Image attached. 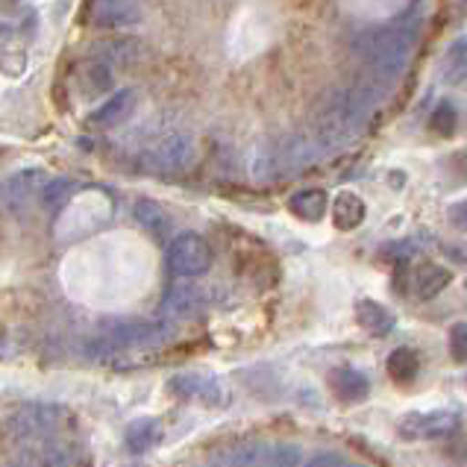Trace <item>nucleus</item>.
<instances>
[{
  "mask_svg": "<svg viewBox=\"0 0 467 467\" xmlns=\"http://www.w3.org/2000/svg\"><path fill=\"white\" fill-rule=\"evenodd\" d=\"M68 418L71 411L59 403H26L4 420V435L12 444H42L57 435Z\"/></svg>",
  "mask_w": 467,
  "mask_h": 467,
  "instance_id": "f257e3e1",
  "label": "nucleus"
},
{
  "mask_svg": "<svg viewBox=\"0 0 467 467\" xmlns=\"http://www.w3.org/2000/svg\"><path fill=\"white\" fill-rule=\"evenodd\" d=\"M171 336L165 324H153V320H118V324L106 327L103 338L88 347V356H106L124 347H153L162 344Z\"/></svg>",
  "mask_w": 467,
  "mask_h": 467,
  "instance_id": "f03ea898",
  "label": "nucleus"
},
{
  "mask_svg": "<svg viewBox=\"0 0 467 467\" xmlns=\"http://www.w3.org/2000/svg\"><path fill=\"white\" fill-rule=\"evenodd\" d=\"M411 38L403 30H373L356 38V53L379 68H400L409 59Z\"/></svg>",
  "mask_w": 467,
  "mask_h": 467,
  "instance_id": "7ed1b4c3",
  "label": "nucleus"
},
{
  "mask_svg": "<svg viewBox=\"0 0 467 467\" xmlns=\"http://www.w3.org/2000/svg\"><path fill=\"white\" fill-rule=\"evenodd\" d=\"M165 262L171 274L177 276H200L212 268V247L203 235L180 233L171 238V244L165 250Z\"/></svg>",
  "mask_w": 467,
  "mask_h": 467,
  "instance_id": "20e7f679",
  "label": "nucleus"
},
{
  "mask_svg": "<svg viewBox=\"0 0 467 467\" xmlns=\"http://www.w3.org/2000/svg\"><path fill=\"white\" fill-rule=\"evenodd\" d=\"M303 450L297 444H242L226 456V467H300Z\"/></svg>",
  "mask_w": 467,
  "mask_h": 467,
  "instance_id": "39448f33",
  "label": "nucleus"
},
{
  "mask_svg": "<svg viewBox=\"0 0 467 467\" xmlns=\"http://www.w3.org/2000/svg\"><path fill=\"white\" fill-rule=\"evenodd\" d=\"M194 159V141L185 132H173V136L162 139L156 148L141 153V168L153 173H177Z\"/></svg>",
  "mask_w": 467,
  "mask_h": 467,
  "instance_id": "423d86ee",
  "label": "nucleus"
},
{
  "mask_svg": "<svg viewBox=\"0 0 467 467\" xmlns=\"http://www.w3.org/2000/svg\"><path fill=\"white\" fill-rule=\"evenodd\" d=\"M459 430L456 411H411L400 420V435L409 441H441Z\"/></svg>",
  "mask_w": 467,
  "mask_h": 467,
  "instance_id": "0eeeda50",
  "label": "nucleus"
},
{
  "mask_svg": "<svg viewBox=\"0 0 467 467\" xmlns=\"http://www.w3.org/2000/svg\"><path fill=\"white\" fill-rule=\"evenodd\" d=\"M45 182H47V173L42 168H21L16 173H9L4 182V203L16 212H24L38 194H42Z\"/></svg>",
  "mask_w": 467,
  "mask_h": 467,
  "instance_id": "6e6552de",
  "label": "nucleus"
},
{
  "mask_svg": "<svg viewBox=\"0 0 467 467\" xmlns=\"http://www.w3.org/2000/svg\"><path fill=\"white\" fill-rule=\"evenodd\" d=\"M136 103H139L136 91H132V88H118V91H112V95L98 106L95 112L88 115L86 124L91 130H115V127H121L132 112H136Z\"/></svg>",
  "mask_w": 467,
  "mask_h": 467,
  "instance_id": "1a4fd4ad",
  "label": "nucleus"
},
{
  "mask_svg": "<svg viewBox=\"0 0 467 467\" xmlns=\"http://www.w3.org/2000/svg\"><path fill=\"white\" fill-rule=\"evenodd\" d=\"M141 21L139 0H95L91 4V24L100 30H124Z\"/></svg>",
  "mask_w": 467,
  "mask_h": 467,
  "instance_id": "9d476101",
  "label": "nucleus"
},
{
  "mask_svg": "<svg viewBox=\"0 0 467 467\" xmlns=\"http://www.w3.org/2000/svg\"><path fill=\"white\" fill-rule=\"evenodd\" d=\"M168 391L177 394L182 400H203V403H223V389L215 377H200V373H177L171 382H168Z\"/></svg>",
  "mask_w": 467,
  "mask_h": 467,
  "instance_id": "9b49d317",
  "label": "nucleus"
},
{
  "mask_svg": "<svg viewBox=\"0 0 467 467\" xmlns=\"http://www.w3.org/2000/svg\"><path fill=\"white\" fill-rule=\"evenodd\" d=\"M162 309L171 317H192L203 309V291L194 288L192 283H177L168 288V295L162 300Z\"/></svg>",
  "mask_w": 467,
  "mask_h": 467,
  "instance_id": "f8f14e48",
  "label": "nucleus"
},
{
  "mask_svg": "<svg viewBox=\"0 0 467 467\" xmlns=\"http://www.w3.org/2000/svg\"><path fill=\"white\" fill-rule=\"evenodd\" d=\"M365 215H368V206L356 192H338L332 197V223H336L338 230L344 233L356 230V226L365 221Z\"/></svg>",
  "mask_w": 467,
  "mask_h": 467,
  "instance_id": "ddd939ff",
  "label": "nucleus"
},
{
  "mask_svg": "<svg viewBox=\"0 0 467 467\" xmlns=\"http://www.w3.org/2000/svg\"><path fill=\"white\" fill-rule=\"evenodd\" d=\"M329 385H332V391H336V397L344 400V403H358V400H365L370 394L368 377H365V373H358L356 368H338V370H332Z\"/></svg>",
  "mask_w": 467,
  "mask_h": 467,
  "instance_id": "4468645a",
  "label": "nucleus"
},
{
  "mask_svg": "<svg viewBox=\"0 0 467 467\" xmlns=\"http://www.w3.org/2000/svg\"><path fill=\"white\" fill-rule=\"evenodd\" d=\"M356 320H358V327L368 332V336H379L382 338V336H389V332L394 329V315L377 300H358L356 303Z\"/></svg>",
  "mask_w": 467,
  "mask_h": 467,
  "instance_id": "2eb2a0df",
  "label": "nucleus"
},
{
  "mask_svg": "<svg viewBox=\"0 0 467 467\" xmlns=\"http://www.w3.org/2000/svg\"><path fill=\"white\" fill-rule=\"evenodd\" d=\"M447 285H450V271L441 268V265H435V262H426L415 274H411V288H415V295L420 300L438 297Z\"/></svg>",
  "mask_w": 467,
  "mask_h": 467,
  "instance_id": "dca6fc26",
  "label": "nucleus"
},
{
  "mask_svg": "<svg viewBox=\"0 0 467 467\" xmlns=\"http://www.w3.org/2000/svg\"><path fill=\"white\" fill-rule=\"evenodd\" d=\"M327 209H329V197L320 189H303L297 194H291V200H288L291 215L300 221H309V223H317L327 215Z\"/></svg>",
  "mask_w": 467,
  "mask_h": 467,
  "instance_id": "f3484780",
  "label": "nucleus"
},
{
  "mask_svg": "<svg viewBox=\"0 0 467 467\" xmlns=\"http://www.w3.org/2000/svg\"><path fill=\"white\" fill-rule=\"evenodd\" d=\"M124 441L130 452H148L150 447H156L162 441V426L153 418H141V420H132L124 432Z\"/></svg>",
  "mask_w": 467,
  "mask_h": 467,
  "instance_id": "a211bd4d",
  "label": "nucleus"
},
{
  "mask_svg": "<svg viewBox=\"0 0 467 467\" xmlns=\"http://www.w3.org/2000/svg\"><path fill=\"white\" fill-rule=\"evenodd\" d=\"M139 53H141V45L136 38H109V42L95 47V59L115 68V65H132L139 59Z\"/></svg>",
  "mask_w": 467,
  "mask_h": 467,
  "instance_id": "6ab92c4d",
  "label": "nucleus"
},
{
  "mask_svg": "<svg viewBox=\"0 0 467 467\" xmlns=\"http://www.w3.org/2000/svg\"><path fill=\"white\" fill-rule=\"evenodd\" d=\"M132 215H136V221L153 235H165L171 230V215L150 197H139L136 206H132Z\"/></svg>",
  "mask_w": 467,
  "mask_h": 467,
  "instance_id": "aec40b11",
  "label": "nucleus"
},
{
  "mask_svg": "<svg viewBox=\"0 0 467 467\" xmlns=\"http://www.w3.org/2000/svg\"><path fill=\"white\" fill-rule=\"evenodd\" d=\"M79 83H83V91H86L88 98H98V95H106V91H112L115 77H112L109 65L95 59V62L86 65L83 74H79Z\"/></svg>",
  "mask_w": 467,
  "mask_h": 467,
  "instance_id": "412c9836",
  "label": "nucleus"
},
{
  "mask_svg": "<svg viewBox=\"0 0 467 467\" xmlns=\"http://www.w3.org/2000/svg\"><path fill=\"white\" fill-rule=\"evenodd\" d=\"M79 189L77 180L71 177H57V180H47L42 194H38V200H42V206L47 212H59L62 206H68V200L74 197V192Z\"/></svg>",
  "mask_w": 467,
  "mask_h": 467,
  "instance_id": "4be33fe9",
  "label": "nucleus"
},
{
  "mask_svg": "<svg viewBox=\"0 0 467 467\" xmlns=\"http://www.w3.org/2000/svg\"><path fill=\"white\" fill-rule=\"evenodd\" d=\"M418 370H420V358L418 353L411 350V347H397V350L389 356V373H391V379L397 382H411L418 377Z\"/></svg>",
  "mask_w": 467,
  "mask_h": 467,
  "instance_id": "5701e85b",
  "label": "nucleus"
},
{
  "mask_svg": "<svg viewBox=\"0 0 467 467\" xmlns=\"http://www.w3.org/2000/svg\"><path fill=\"white\" fill-rule=\"evenodd\" d=\"M36 456L42 459L45 467H74V464H77V447H74V444H65V441H53V438H47V441L38 444Z\"/></svg>",
  "mask_w": 467,
  "mask_h": 467,
  "instance_id": "b1692460",
  "label": "nucleus"
},
{
  "mask_svg": "<svg viewBox=\"0 0 467 467\" xmlns=\"http://www.w3.org/2000/svg\"><path fill=\"white\" fill-rule=\"evenodd\" d=\"M447 79L450 83H464L467 79V38L452 42L447 50Z\"/></svg>",
  "mask_w": 467,
  "mask_h": 467,
  "instance_id": "393cba45",
  "label": "nucleus"
},
{
  "mask_svg": "<svg viewBox=\"0 0 467 467\" xmlns=\"http://www.w3.org/2000/svg\"><path fill=\"white\" fill-rule=\"evenodd\" d=\"M456 121H459V115H456V109H452V103H438L430 115V130L438 132V136H452Z\"/></svg>",
  "mask_w": 467,
  "mask_h": 467,
  "instance_id": "a878e982",
  "label": "nucleus"
},
{
  "mask_svg": "<svg viewBox=\"0 0 467 467\" xmlns=\"http://www.w3.org/2000/svg\"><path fill=\"white\" fill-rule=\"evenodd\" d=\"M450 353L459 365H467V320L450 327Z\"/></svg>",
  "mask_w": 467,
  "mask_h": 467,
  "instance_id": "bb28decb",
  "label": "nucleus"
},
{
  "mask_svg": "<svg viewBox=\"0 0 467 467\" xmlns=\"http://www.w3.org/2000/svg\"><path fill=\"white\" fill-rule=\"evenodd\" d=\"M447 221L452 226H459V230H467V200H459V203H452L447 209Z\"/></svg>",
  "mask_w": 467,
  "mask_h": 467,
  "instance_id": "cd10ccee",
  "label": "nucleus"
},
{
  "mask_svg": "<svg viewBox=\"0 0 467 467\" xmlns=\"http://www.w3.org/2000/svg\"><path fill=\"white\" fill-rule=\"evenodd\" d=\"M9 467H45L42 459L36 456V452H26V456H21L18 462H12Z\"/></svg>",
  "mask_w": 467,
  "mask_h": 467,
  "instance_id": "c85d7f7f",
  "label": "nucleus"
},
{
  "mask_svg": "<svg viewBox=\"0 0 467 467\" xmlns=\"http://www.w3.org/2000/svg\"><path fill=\"white\" fill-rule=\"evenodd\" d=\"M444 253H447L450 259H456V262L467 265V247H447Z\"/></svg>",
  "mask_w": 467,
  "mask_h": 467,
  "instance_id": "c756f323",
  "label": "nucleus"
},
{
  "mask_svg": "<svg viewBox=\"0 0 467 467\" xmlns=\"http://www.w3.org/2000/svg\"><path fill=\"white\" fill-rule=\"evenodd\" d=\"M464 288H467V279H464Z\"/></svg>",
  "mask_w": 467,
  "mask_h": 467,
  "instance_id": "7c9ffc66",
  "label": "nucleus"
}]
</instances>
